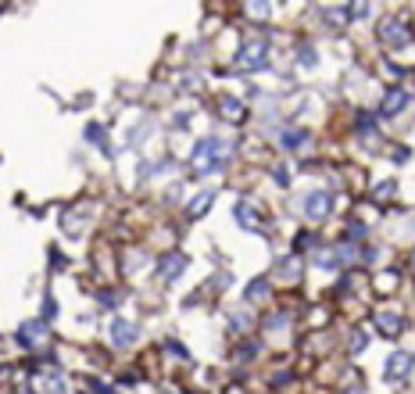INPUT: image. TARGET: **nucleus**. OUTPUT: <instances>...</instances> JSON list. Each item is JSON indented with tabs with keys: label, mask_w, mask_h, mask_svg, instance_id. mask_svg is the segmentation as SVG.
<instances>
[{
	"label": "nucleus",
	"mask_w": 415,
	"mask_h": 394,
	"mask_svg": "<svg viewBox=\"0 0 415 394\" xmlns=\"http://www.w3.org/2000/svg\"><path fill=\"white\" fill-rule=\"evenodd\" d=\"M222 140L218 136H204L194 144V151H190V169H194V176H208V172H215L222 165Z\"/></svg>",
	"instance_id": "1"
},
{
	"label": "nucleus",
	"mask_w": 415,
	"mask_h": 394,
	"mask_svg": "<svg viewBox=\"0 0 415 394\" xmlns=\"http://www.w3.org/2000/svg\"><path fill=\"white\" fill-rule=\"evenodd\" d=\"M265 58H268V40L251 36V40L240 47V54H236V65L247 69V72H258V69H265V65H268Z\"/></svg>",
	"instance_id": "2"
},
{
	"label": "nucleus",
	"mask_w": 415,
	"mask_h": 394,
	"mask_svg": "<svg viewBox=\"0 0 415 394\" xmlns=\"http://www.w3.org/2000/svg\"><path fill=\"white\" fill-rule=\"evenodd\" d=\"M333 208V194L329 190H312L301 197V212H305V219H312V223H323V219L329 215Z\"/></svg>",
	"instance_id": "3"
},
{
	"label": "nucleus",
	"mask_w": 415,
	"mask_h": 394,
	"mask_svg": "<svg viewBox=\"0 0 415 394\" xmlns=\"http://www.w3.org/2000/svg\"><path fill=\"white\" fill-rule=\"evenodd\" d=\"M383 43H390L394 51L408 47V43H412V29H408V22H405V19H397V14L383 22Z\"/></svg>",
	"instance_id": "4"
},
{
	"label": "nucleus",
	"mask_w": 415,
	"mask_h": 394,
	"mask_svg": "<svg viewBox=\"0 0 415 394\" xmlns=\"http://www.w3.org/2000/svg\"><path fill=\"white\" fill-rule=\"evenodd\" d=\"M111 341H115V348H133L140 341V326L129 323V319H111Z\"/></svg>",
	"instance_id": "5"
},
{
	"label": "nucleus",
	"mask_w": 415,
	"mask_h": 394,
	"mask_svg": "<svg viewBox=\"0 0 415 394\" xmlns=\"http://www.w3.org/2000/svg\"><path fill=\"white\" fill-rule=\"evenodd\" d=\"M186 265H190V258L179 255V251H172V255H162V262H158V276H162L165 283H172V280L183 276Z\"/></svg>",
	"instance_id": "6"
},
{
	"label": "nucleus",
	"mask_w": 415,
	"mask_h": 394,
	"mask_svg": "<svg viewBox=\"0 0 415 394\" xmlns=\"http://www.w3.org/2000/svg\"><path fill=\"white\" fill-rule=\"evenodd\" d=\"M408 101H412V93H408L405 86H394V90H387V97H383L379 115H383V119H390V115H397V112H405Z\"/></svg>",
	"instance_id": "7"
},
{
	"label": "nucleus",
	"mask_w": 415,
	"mask_h": 394,
	"mask_svg": "<svg viewBox=\"0 0 415 394\" xmlns=\"http://www.w3.org/2000/svg\"><path fill=\"white\" fill-rule=\"evenodd\" d=\"M408 373H412V352H390V358H387V380L401 384V380H408Z\"/></svg>",
	"instance_id": "8"
},
{
	"label": "nucleus",
	"mask_w": 415,
	"mask_h": 394,
	"mask_svg": "<svg viewBox=\"0 0 415 394\" xmlns=\"http://www.w3.org/2000/svg\"><path fill=\"white\" fill-rule=\"evenodd\" d=\"M43 337H47V323L43 319H29V323L18 326V334H14V341H18L22 348H33V344L43 341Z\"/></svg>",
	"instance_id": "9"
},
{
	"label": "nucleus",
	"mask_w": 415,
	"mask_h": 394,
	"mask_svg": "<svg viewBox=\"0 0 415 394\" xmlns=\"http://www.w3.org/2000/svg\"><path fill=\"white\" fill-rule=\"evenodd\" d=\"M233 215H236V223H240L244 230H254V233H262V219H258V208H254L251 201H236Z\"/></svg>",
	"instance_id": "10"
},
{
	"label": "nucleus",
	"mask_w": 415,
	"mask_h": 394,
	"mask_svg": "<svg viewBox=\"0 0 415 394\" xmlns=\"http://www.w3.org/2000/svg\"><path fill=\"white\" fill-rule=\"evenodd\" d=\"M218 115L226 122H233V125H240L244 115H247V108H244V101H236V97H218Z\"/></svg>",
	"instance_id": "11"
},
{
	"label": "nucleus",
	"mask_w": 415,
	"mask_h": 394,
	"mask_svg": "<svg viewBox=\"0 0 415 394\" xmlns=\"http://www.w3.org/2000/svg\"><path fill=\"white\" fill-rule=\"evenodd\" d=\"M401 330H405V319H401V315H394V312H379V334L397 337Z\"/></svg>",
	"instance_id": "12"
},
{
	"label": "nucleus",
	"mask_w": 415,
	"mask_h": 394,
	"mask_svg": "<svg viewBox=\"0 0 415 394\" xmlns=\"http://www.w3.org/2000/svg\"><path fill=\"white\" fill-rule=\"evenodd\" d=\"M212 201H215V194H212V190L197 194L194 201H190V208H186V212H190V219H204V215H208V208H212Z\"/></svg>",
	"instance_id": "13"
},
{
	"label": "nucleus",
	"mask_w": 415,
	"mask_h": 394,
	"mask_svg": "<svg viewBox=\"0 0 415 394\" xmlns=\"http://www.w3.org/2000/svg\"><path fill=\"white\" fill-rule=\"evenodd\" d=\"M265 294H268V280L265 276H258V280L247 283V301H262Z\"/></svg>",
	"instance_id": "14"
},
{
	"label": "nucleus",
	"mask_w": 415,
	"mask_h": 394,
	"mask_svg": "<svg viewBox=\"0 0 415 394\" xmlns=\"http://www.w3.org/2000/svg\"><path fill=\"white\" fill-rule=\"evenodd\" d=\"M36 380H40V391H43V394H65V384H61L54 373H51V376H36Z\"/></svg>",
	"instance_id": "15"
},
{
	"label": "nucleus",
	"mask_w": 415,
	"mask_h": 394,
	"mask_svg": "<svg viewBox=\"0 0 415 394\" xmlns=\"http://www.w3.org/2000/svg\"><path fill=\"white\" fill-rule=\"evenodd\" d=\"M305 140H308L305 130H286L283 133V147H297V144H305Z\"/></svg>",
	"instance_id": "16"
},
{
	"label": "nucleus",
	"mask_w": 415,
	"mask_h": 394,
	"mask_svg": "<svg viewBox=\"0 0 415 394\" xmlns=\"http://www.w3.org/2000/svg\"><path fill=\"white\" fill-rule=\"evenodd\" d=\"M355 130H358V136H376V125H373V115H358V122H355Z\"/></svg>",
	"instance_id": "17"
},
{
	"label": "nucleus",
	"mask_w": 415,
	"mask_h": 394,
	"mask_svg": "<svg viewBox=\"0 0 415 394\" xmlns=\"http://www.w3.org/2000/svg\"><path fill=\"white\" fill-rule=\"evenodd\" d=\"M318 241H315V233H308V230H301L297 233V241H294V251H308V247H315Z\"/></svg>",
	"instance_id": "18"
},
{
	"label": "nucleus",
	"mask_w": 415,
	"mask_h": 394,
	"mask_svg": "<svg viewBox=\"0 0 415 394\" xmlns=\"http://www.w3.org/2000/svg\"><path fill=\"white\" fill-rule=\"evenodd\" d=\"M86 136L93 140V144H101V151H108V133L101 130V125H86Z\"/></svg>",
	"instance_id": "19"
},
{
	"label": "nucleus",
	"mask_w": 415,
	"mask_h": 394,
	"mask_svg": "<svg viewBox=\"0 0 415 394\" xmlns=\"http://www.w3.org/2000/svg\"><path fill=\"white\" fill-rule=\"evenodd\" d=\"M97 301H101V308H115L122 297H118V291H101V294H97Z\"/></svg>",
	"instance_id": "20"
},
{
	"label": "nucleus",
	"mask_w": 415,
	"mask_h": 394,
	"mask_svg": "<svg viewBox=\"0 0 415 394\" xmlns=\"http://www.w3.org/2000/svg\"><path fill=\"white\" fill-rule=\"evenodd\" d=\"M54 315H58V301H54L51 294H47V297H43V323L51 326V319H54Z\"/></svg>",
	"instance_id": "21"
},
{
	"label": "nucleus",
	"mask_w": 415,
	"mask_h": 394,
	"mask_svg": "<svg viewBox=\"0 0 415 394\" xmlns=\"http://www.w3.org/2000/svg\"><path fill=\"white\" fill-rule=\"evenodd\" d=\"M297 61H301L305 69H312V65H315V47H297Z\"/></svg>",
	"instance_id": "22"
},
{
	"label": "nucleus",
	"mask_w": 415,
	"mask_h": 394,
	"mask_svg": "<svg viewBox=\"0 0 415 394\" xmlns=\"http://www.w3.org/2000/svg\"><path fill=\"white\" fill-rule=\"evenodd\" d=\"M365 344H369V334H362V330H358V334L351 337V352H355V355H358V352H365Z\"/></svg>",
	"instance_id": "23"
},
{
	"label": "nucleus",
	"mask_w": 415,
	"mask_h": 394,
	"mask_svg": "<svg viewBox=\"0 0 415 394\" xmlns=\"http://www.w3.org/2000/svg\"><path fill=\"white\" fill-rule=\"evenodd\" d=\"M168 352H172L175 358H190V352L183 348V344H179V341H168Z\"/></svg>",
	"instance_id": "24"
},
{
	"label": "nucleus",
	"mask_w": 415,
	"mask_h": 394,
	"mask_svg": "<svg viewBox=\"0 0 415 394\" xmlns=\"http://www.w3.org/2000/svg\"><path fill=\"white\" fill-rule=\"evenodd\" d=\"M390 194H394V180H390V183H379V186H376V197H379V201H383V197H390Z\"/></svg>",
	"instance_id": "25"
},
{
	"label": "nucleus",
	"mask_w": 415,
	"mask_h": 394,
	"mask_svg": "<svg viewBox=\"0 0 415 394\" xmlns=\"http://www.w3.org/2000/svg\"><path fill=\"white\" fill-rule=\"evenodd\" d=\"M251 14L254 19H268V4H251Z\"/></svg>",
	"instance_id": "26"
},
{
	"label": "nucleus",
	"mask_w": 415,
	"mask_h": 394,
	"mask_svg": "<svg viewBox=\"0 0 415 394\" xmlns=\"http://www.w3.org/2000/svg\"><path fill=\"white\" fill-rule=\"evenodd\" d=\"M254 355H258V344H244V348H240V355H236V358H254Z\"/></svg>",
	"instance_id": "27"
},
{
	"label": "nucleus",
	"mask_w": 415,
	"mask_h": 394,
	"mask_svg": "<svg viewBox=\"0 0 415 394\" xmlns=\"http://www.w3.org/2000/svg\"><path fill=\"white\" fill-rule=\"evenodd\" d=\"M276 183H279V186H290V172H286V169H276Z\"/></svg>",
	"instance_id": "28"
},
{
	"label": "nucleus",
	"mask_w": 415,
	"mask_h": 394,
	"mask_svg": "<svg viewBox=\"0 0 415 394\" xmlns=\"http://www.w3.org/2000/svg\"><path fill=\"white\" fill-rule=\"evenodd\" d=\"M93 391H97V394H115V391H111V387H101V384H97V387H93Z\"/></svg>",
	"instance_id": "29"
}]
</instances>
